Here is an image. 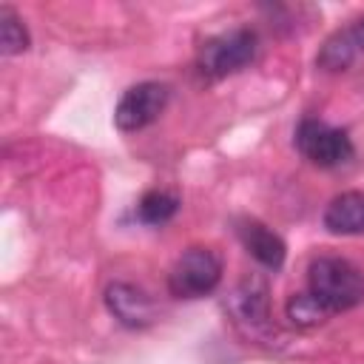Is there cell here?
Here are the masks:
<instances>
[{"instance_id": "13", "label": "cell", "mask_w": 364, "mask_h": 364, "mask_svg": "<svg viewBox=\"0 0 364 364\" xmlns=\"http://www.w3.org/2000/svg\"><path fill=\"white\" fill-rule=\"evenodd\" d=\"M287 318H290L296 327H301V330H313V327L324 324V321L330 318V313L304 290V293H293V296L287 299Z\"/></svg>"}, {"instance_id": "1", "label": "cell", "mask_w": 364, "mask_h": 364, "mask_svg": "<svg viewBox=\"0 0 364 364\" xmlns=\"http://www.w3.org/2000/svg\"><path fill=\"white\" fill-rule=\"evenodd\" d=\"M307 293L330 313L364 304V270L344 256H316L307 267Z\"/></svg>"}, {"instance_id": "10", "label": "cell", "mask_w": 364, "mask_h": 364, "mask_svg": "<svg viewBox=\"0 0 364 364\" xmlns=\"http://www.w3.org/2000/svg\"><path fill=\"white\" fill-rule=\"evenodd\" d=\"M327 233L333 236H361L364 233V191L336 193L321 216Z\"/></svg>"}, {"instance_id": "12", "label": "cell", "mask_w": 364, "mask_h": 364, "mask_svg": "<svg viewBox=\"0 0 364 364\" xmlns=\"http://www.w3.org/2000/svg\"><path fill=\"white\" fill-rule=\"evenodd\" d=\"M31 37L23 26V20L17 17V11L11 6H0V54L11 57V54H23L28 48Z\"/></svg>"}, {"instance_id": "3", "label": "cell", "mask_w": 364, "mask_h": 364, "mask_svg": "<svg viewBox=\"0 0 364 364\" xmlns=\"http://www.w3.org/2000/svg\"><path fill=\"white\" fill-rule=\"evenodd\" d=\"M222 282V256L213 247H188L168 270V293L176 299H202Z\"/></svg>"}, {"instance_id": "7", "label": "cell", "mask_w": 364, "mask_h": 364, "mask_svg": "<svg viewBox=\"0 0 364 364\" xmlns=\"http://www.w3.org/2000/svg\"><path fill=\"white\" fill-rule=\"evenodd\" d=\"M358 60H364V17L353 20L344 28H336L316 54V65L327 74L347 71Z\"/></svg>"}, {"instance_id": "11", "label": "cell", "mask_w": 364, "mask_h": 364, "mask_svg": "<svg viewBox=\"0 0 364 364\" xmlns=\"http://www.w3.org/2000/svg\"><path fill=\"white\" fill-rule=\"evenodd\" d=\"M179 210V199L168 191H148L142 193V199L136 202V219L145 225H165L176 216Z\"/></svg>"}, {"instance_id": "6", "label": "cell", "mask_w": 364, "mask_h": 364, "mask_svg": "<svg viewBox=\"0 0 364 364\" xmlns=\"http://www.w3.org/2000/svg\"><path fill=\"white\" fill-rule=\"evenodd\" d=\"M105 307L128 330H142L156 318L154 299L142 287L128 282H114L105 287Z\"/></svg>"}, {"instance_id": "4", "label": "cell", "mask_w": 364, "mask_h": 364, "mask_svg": "<svg viewBox=\"0 0 364 364\" xmlns=\"http://www.w3.org/2000/svg\"><path fill=\"white\" fill-rule=\"evenodd\" d=\"M296 148L307 162H313L318 168L347 165L355 154L353 139L347 136V131L333 128V125H327L324 119H316V117H304L296 125Z\"/></svg>"}, {"instance_id": "9", "label": "cell", "mask_w": 364, "mask_h": 364, "mask_svg": "<svg viewBox=\"0 0 364 364\" xmlns=\"http://www.w3.org/2000/svg\"><path fill=\"white\" fill-rule=\"evenodd\" d=\"M230 310L236 321L247 327H264L270 318V296H267V282L262 276H247L236 284L230 296Z\"/></svg>"}, {"instance_id": "8", "label": "cell", "mask_w": 364, "mask_h": 364, "mask_svg": "<svg viewBox=\"0 0 364 364\" xmlns=\"http://www.w3.org/2000/svg\"><path fill=\"white\" fill-rule=\"evenodd\" d=\"M236 236L242 242V247L267 270H279L284 264V256H287V245L284 239L267 228L264 222L253 219V216H242L236 222Z\"/></svg>"}, {"instance_id": "5", "label": "cell", "mask_w": 364, "mask_h": 364, "mask_svg": "<svg viewBox=\"0 0 364 364\" xmlns=\"http://www.w3.org/2000/svg\"><path fill=\"white\" fill-rule=\"evenodd\" d=\"M168 100H171V88L165 82H154V80L136 82L119 97L114 108V125L125 134L142 131L159 119V114L168 108Z\"/></svg>"}, {"instance_id": "2", "label": "cell", "mask_w": 364, "mask_h": 364, "mask_svg": "<svg viewBox=\"0 0 364 364\" xmlns=\"http://www.w3.org/2000/svg\"><path fill=\"white\" fill-rule=\"evenodd\" d=\"M259 37L247 26H236L208 37L196 51V71L205 80H225L256 60Z\"/></svg>"}]
</instances>
